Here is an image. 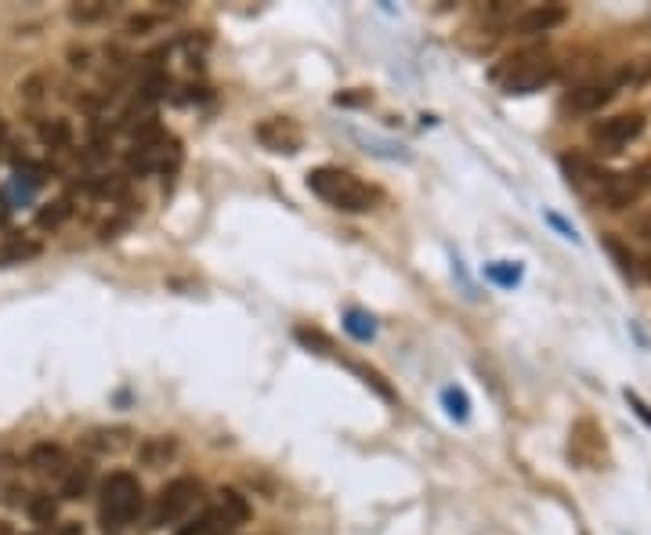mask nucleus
Instances as JSON below:
<instances>
[{"mask_svg":"<svg viewBox=\"0 0 651 535\" xmlns=\"http://www.w3.org/2000/svg\"><path fill=\"white\" fill-rule=\"evenodd\" d=\"M87 489H91V467H87V463H76V467H69L66 481H62V496L80 499Z\"/></svg>","mask_w":651,"mask_h":535,"instance_id":"ddd939ff","label":"nucleus"},{"mask_svg":"<svg viewBox=\"0 0 651 535\" xmlns=\"http://www.w3.org/2000/svg\"><path fill=\"white\" fill-rule=\"evenodd\" d=\"M561 167H565L568 181L583 192V196H594L604 203V192H608V178H612V170L597 167L590 156H579V152H565L561 156Z\"/></svg>","mask_w":651,"mask_h":535,"instance_id":"0eeeda50","label":"nucleus"},{"mask_svg":"<svg viewBox=\"0 0 651 535\" xmlns=\"http://www.w3.org/2000/svg\"><path fill=\"white\" fill-rule=\"evenodd\" d=\"M297 340H301V344H308V348H312V344H315V348H322V351H330V348H333L330 337H322L319 329H304V326H301V329H297Z\"/></svg>","mask_w":651,"mask_h":535,"instance_id":"6ab92c4d","label":"nucleus"},{"mask_svg":"<svg viewBox=\"0 0 651 535\" xmlns=\"http://www.w3.org/2000/svg\"><path fill=\"white\" fill-rule=\"evenodd\" d=\"M199 496V485L192 478H178L170 481L167 489L156 496V510H152V528L160 525H174V521H181V517L189 514L192 503H196Z\"/></svg>","mask_w":651,"mask_h":535,"instance_id":"423d86ee","label":"nucleus"},{"mask_svg":"<svg viewBox=\"0 0 651 535\" xmlns=\"http://www.w3.org/2000/svg\"><path fill=\"white\" fill-rule=\"evenodd\" d=\"M178 163V145L167 138H156V141H142L138 149L131 152V170L145 174V170H167Z\"/></svg>","mask_w":651,"mask_h":535,"instance_id":"1a4fd4ad","label":"nucleus"},{"mask_svg":"<svg viewBox=\"0 0 651 535\" xmlns=\"http://www.w3.org/2000/svg\"><path fill=\"white\" fill-rule=\"evenodd\" d=\"M257 141H261L268 152H286V156H293V152L304 145V134L290 116H272V120H265L257 127Z\"/></svg>","mask_w":651,"mask_h":535,"instance_id":"6e6552de","label":"nucleus"},{"mask_svg":"<svg viewBox=\"0 0 651 535\" xmlns=\"http://www.w3.org/2000/svg\"><path fill=\"white\" fill-rule=\"evenodd\" d=\"M308 188L319 199H326L333 210H344V214H366L380 199L377 188H369L366 181H359L355 174L340 167H315L308 174Z\"/></svg>","mask_w":651,"mask_h":535,"instance_id":"f257e3e1","label":"nucleus"},{"mask_svg":"<svg viewBox=\"0 0 651 535\" xmlns=\"http://www.w3.org/2000/svg\"><path fill=\"white\" fill-rule=\"evenodd\" d=\"M142 510V481L127 474V470H116L102 481V496H98V517H102L105 528H123L131 525L134 517Z\"/></svg>","mask_w":651,"mask_h":535,"instance_id":"f03ea898","label":"nucleus"},{"mask_svg":"<svg viewBox=\"0 0 651 535\" xmlns=\"http://www.w3.org/2000/svg\"><path fill=\"white\" fill-rule=\"evenodd\" d=\"M348 329L359 340H366V337H373V319H366V315H359V311H351V315H348Z\"/></svg>","mask_w":651,"mask_h":535,"instance_id":"a211bd4d","label":"nucleus"},{"mask_svg":"<svg viewBox=\"0 0 651 535\" xmlns=\"http://www.w3.org/2000/svg\"><path fill=\"white\" fill-rule=\"evenodd\" d=\"M29 514H33V521H37V525H51V521H55V514H58V503L40 492V496L29 499Z\"/></svg>","mask_w":651,"mask_h":535,"instance_id":"2eb2a0df","label":"nucleus"},{"mask_svg":"<svg viewBox=\"0 0 651 535\" xmlns=\"http://www.w3.org/2000/svg\"><path fill=\"white\" fill-rule=\"evenodd\" d=\"M630 228H633V235H637V239H644V243H651V207L644 210V214L633 217Z\"/></svg>","mask_w":651,"mask_h":535,"instance_id":"aec40b11","label":"nucleus"},{"mask_svg":"<svg viewBox=\"0 0 651 535\" xmlns=\"http://www.w3.org/2000/svg\"><path fill=\"white\" fill-rule=\"evenodd\" d=\"M29 467L37 470V474H66L69 470V460H66V449L62 445H37V449L29 452Z\"/></svg>","mask_w":651,"mask_h":535,"instance_id":"f8f14e48","label":"nucleus"},{"mask_svg":"<svg viewBox=\"0 0 651 535\" xmlns=\"http://www.w3.org/2000/svg\"><path fill=\"white\" fill-rule=\"evenodd\" d=\"M644 76H648V66H637V69H619L615 76H604V80H590V84H579L576 91L565 98V109H572V113H597L601 105H608L619 94V87L626 84H641Z\"/></svg>","mask_w":651,"mask_h":535,"instance_id":"20e7f679","label":"nucleus"},{"mask_svg":"<svg viewBox=\"0 0 651 535\" xmlns=\"http://www.w3.org/2000/svg\"><path fill=\"white\" fill-rule=\"evenodd\" d=\"M33 254H40L37 243H26V239H19V235H11L8 243H4V250H0V264L22 261V257H33Z\"/></svg>","mask_w":651,"mask_h":535,"instance_id":"4468645a","label":"nucleus"},{"mask_svg":"<svg viewBox=\"0 0 651 535\" xmlns=\"http://www.w3.org/2000/svg\"><path fill=\"white\" fill-rule=\"evenodd\" d=\"M644 134V116L641 113H619L608 116V120H597L590 127V141H594L597 152H623L630 141H637Z\"/></svg>","mask_w":651,"mask_h":535,"instance_id":"39448f33","label":"nucleus"},{"mask_svg":"<svg viewBox=\"0 0 651 535\" xmlns=\"http://www.w3.org/2000/svg\"><path fill=\"white\" fill-rule=\"evenodd\" d=\"M174 535H225V528L217 525L214 514H207V517H199V521H189V525H181Z\"/></svg>","mask_w":651,"mask_h":535,"instance_id":"dca6fc26","label":"nucleus"},{"mask_svg":"<svg viewBox=\"0 0 651 535\" xmlns=\"http://www.w3.org/2000/svg\"><path fill=\"white\" fill-rule=\"evenodd\" d=\"M214 521L225 532H232V528H239V525H246V517H250V507H246V499L239 496L236 489H221L217 492V503H214Z\"/></svg>","mask_w":651,"mask_h":535,"instance_id":"9b49d317","label":"nucleus"},{"mask_svg":"<svg viewBox=\"0 0 651 535\" xmlns=\"http://www.w3.org/2000/svg\"><path fill=\"white\" fill-rule=\"evenodd\" d=\"M445 405H453V409H449V413L453 416H467V398L460 395V391H453V387H449V391H445Z\"/></svg>","mask_w":651,"mask_h":535,"instance_id":"412c9836","label":"nucleus"},{"mask_svg":"<svg viewBox=\"0 0 651 535\" xmlns=\"http://www.w3.org/2000/svg\"><path fill=\"white\" fill-rule=\"evenodd\" d=\"M69 210H66V203H55V210H40V225L48 228V225H58L62 217H66Z\"/></svg>","mask_w":651,"mask_h":535,"instance_id":"4be33fe9","label":"nucleus"},{"mask_svg":"<svg viewBox=\"0 0 651 535\" xmlns=\"http://www.w3.org/2000/svg\"><path fill=\"white\" fill-rule=\"evenodd\" d=\"M554 73L557 66L547 51H521V55L507 58V66L496 69V80H500L507 94H529V91H539L543 84H550Z\"/></svg>","mask_w":651,"mask_h":535,"instance_id":"7ed1b4c3","label":"nucleus"},{"mask_svg":"<svg viewBox=\"0 0 651 535\" xmlns=\"http://www.w3.org/2000/svg\"><path fill=\"white\" fill-rule=\"evenodd\" d=\"M633 181H637L641 188H651V160H644L641 167L633 170Z\"/></svg>","mask_w":651,"mask_h":535,"instance_id":"a878e982","label":"nucleus"},{"mask_svg":"<svg viewBox=\"0 0 651 535\" xmlns=\"http://www.w3.org/2000/svg\"><path fill=\"white\" fill-rule=\"evenodd\" d=\"M604 246H608V254H612L615 261H619V268H623V275H637V264H633V254H630V250H626L623 243H619V239H615V235H608V239H604Z\"/></svg>","mask_w":651,"mask_h":535,"instance_id":"f3484780","label":"nucleus"},{"mask_svg":"<svg viewBox=\"0 0 651 535\" xmlns=\"http://www.w3.org/2000/svg\"><path fill=\"white\" fill-rule=\"evenodd\" d=\"M69 138V131H66V123H55V127H44V141H66Z\"/></svg>","mask_w":651,"mask_h":535,"instance_id":"b1692460","label":"nucleus"},{"mask_svg":"<svg viewBox=\"0 0 651 535\" xmlns=\"http://www.w3.org/2000/svg\"><path fill=\"white\" fill-rule=\"evenodd\" d=\"M565 15L568 11L561 8V4H536V8H529L518 22H514V29H518L521 37H536V33H550V29L561 26Z\"/></svg>","mask_w":651,"mask_h":535,"instance_id":"9d476101","label":"nucleus"},{"mask_svg":"<svg viewBox=\"0 0 651 535\" xmlns=\"http://www.w3.org/2000/svg\"><path fill=\"white\" fill-rule=\"evenodd\" d=\"M0 138H4V120H0Z\"/></svg>","mask_w":651,"mask_h":535,"instance_id":"c85d7f7f","label":"nucleus"},{"mask_svg":"<svg viewBox=\"0 0 651 535\" xmlns=\"http://www.w3.org/2000/svg\"><path fill=\"white\" fill-rule=\"evenodd\" d=\"M55 535H84V528L76 525V521H66V525H58Z\"/></svg>","mask_w":651,"mask_h":535,"instance_id":"bb28decb","label":"nucleus"},{"mask_svg":"<svg viewBox=\"0 0 651 535\" xmlns=\"http://www.w3.org/2000/svg\"><path fill=\"white\" fill-rule=\"evenodd\" d=\"M626 402H630V405H633V413L641 416V420H644V423H648V427H651V409H648V405H644L641 398L633 395V391H626Z\"/></svg>","mask_w":651,"mask_h":535,"instance_id":"5701e85b","label":"nucleus"},{"mask_svg":"<svg viewBox=\"0 0 651 535\" xmlns=\"http://www.w3.org/2000/svg\"><path fill=\"white\" fill-rule=\"evenodd\" d=\"M489 275L496 282H503V286H514V282H518V268H514V272H507V268H489Z\"/></svg>","mask_w":651,"mask_h":535,"instance_id":"393cba45","label":"nucleus"},{"mask_svg":"<svg viewBox=\"0 0 651 535\" xmlns=\"http://www.w3.org/2000/svg\"><path fill=\"white\" fill-rule=\"evenodd\" d=\"M644 275H648V279H651V261H644Z\"/></svg>","mask_w":651,"mask_h":535,"instance_id":"cd10ccee","label":"nucleus"}]
</instances>
